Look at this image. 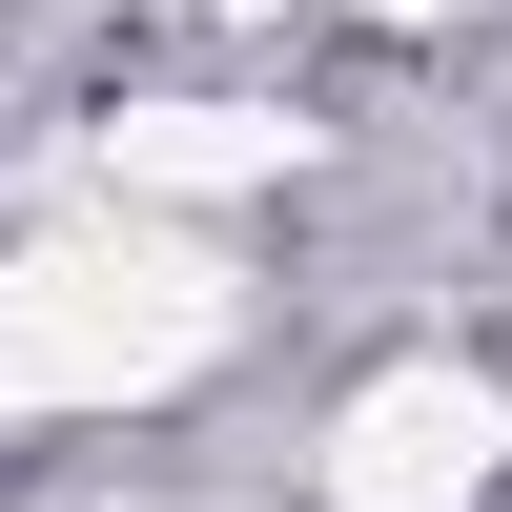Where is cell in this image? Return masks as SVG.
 <instances>
[{
    "instance_id": "obj_1",
    "label": "cell",
    "mask_w": 512,
    "mask_h": 512,
    "mask_svg": "<svg viewBox=\"0 0 512 512\" xmlns=\"http://www.w3.org/2000/svg\"><path fill=\"white\" fill-rule=\"evenodd\" d=\"M246 287L205 226L164 205H103V226L0 246V431H62V410H164L185 369H226Z\"/></svg>"
},
{
    "instance_id": "obj_2",
    "label": "cell",
    "mask_w": 512,
    "mask_h": 512,
    "mask_svg": "<svg viewBox=\"0 0 512 512\" xmlns=\"http://www.w3.org/2000/svg\"><path fill=\"white\" fill-rule=\"evenodd\" d=\"M492 472H512V390L431 349V369H369V390L328 410V472L308 492L328 512H472Z\"/></svg>"
},
{
    "instance_id": "obj_3",
    "label": "cell",
    "mask_w": 512,
    "mask_h": 512,
    "mask_svg": "<svg viewBox=\"0 0 512 512\" xmlns=\"http://www.w3.org/2000/svg\"><path fill=\"white\" fill-rule=\"evenodd\" d=\"M287 164V123H246V103H144V123H103V185L123 205H226V185H267Z\"/></svg>"
}]
</instances>
